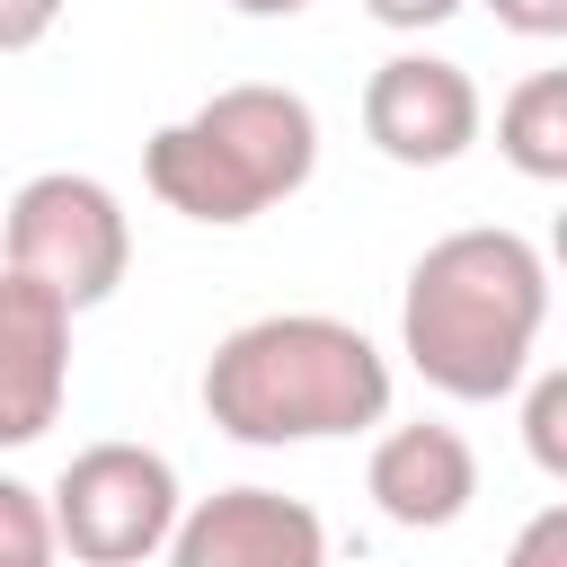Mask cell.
<instances>
[{"mask_svg":"<svg viewBox=\"0 0 567 567\" xmlns=\"http://www.w3.org/2000/svg\"><path fill=\"white\" fill-rule=\"evenodd\" d=\"M505 567H567V505H540V514L514 532Z\"/></svg>","mask_w":567,"mask_h":567,"instance_id":"cell-13","label":"cell"},{"mask_svg":"<svg viewBox=\"0 0 567 567\" xmlns=\"http://www.w3.org/2000/svg\"><path fill=\"white\" fill-rule=\"evenodd\" d=\"M532 390H523V443H532V461H540V478H567V372H523Z\"/></svg>","mask_w":567,"mask_h":567,"instance_id":"cell-12","label":"cell"},{"mask_svg":"<svg viewBox=\"0 0 567 567\" xmlns=\"http://www.w3.org/2000/svg\"><path fill=\"white\" fill-rule=\"evenodd\" d=\"M230 9H239V18H301L310 0H230Z\"/></svg>","mask_w":567,"mask_h":567,"instance_id":"cell-17","label":"cell"},{"mask_svg":"<svg viewBox=\"0 0 567 567\" xmlns=\"http://www.w3.org/2000/svg\"><path fill=\"white\" fill-rule=\"evenodd\" d=\"M53 18H62V0H0V53H35L53 35Z\"/></svg>","mask_w":567,"mask_h":567,"instance_id":"cell-15","label":"cell"},{"mask_svg":"<svg viewBox=\"0 0 567 567\" xmlns=\"http://www.w3.org/2000/svg\"><path fill=\"white\" fill-rule=\"evenodd\" d=\"M159 558L168 567H328V523L284 487H213L177 505Z\"/></svg>","mask_w":567,"mask_h":567,"instance_id":"cell-7","label":"cell"},{"mask_svg":"<svg viewBox=\"0 0 567 567\" xmlns=\"http://www.w3.org/2000/svg\"><path fill=\"white\" fill-rule=\"evenodd\" d=\"M71 399V310L0 266V452H27L62 425Z\"/></svg>","mask_w":567,"mask_h":567,"instance_id":"cell-8","label":"cell"},{"mask_svg":"<svg viewBox=\"0 0 567 567\" xmlns=\"http://www.w3.org/2000/svg\"><path fill=\"white\" fill-rule=\"evenodd\" d=\"M177 470L168 452L151 443H89L62 461L44 514H53V549L80 558V567H142L168 549V523H177Z\"/></svg>","mask_w":567,"mask_h":567,"instance_id":"cell-5","label":"cell"},{"mask_svg":"<svg viewBox=\"0 0 567 567\" xmlns=\"http://www.w3.org/2000/svg\"><path fill=\"white\" fill-rule=\"evenodd\" d=\"M496 151L532 177V186H558L567 177V71H523L496 106Z\"/></svg>","mask_w":567,"mask_h":567,"instance_id":"cell-10","label":"cell"},{"mask_svg":"<svg viewBox=\"0 0 567 567\" xmlns=\"http://www.w3.org/2000/svg\"><path fill=\"white\" fill-rule=\"evenodd\" d=\"M540 328H549V266L505 221L443 230L408 266L399 354L425 372V390H443L461 408L514 399L523 372L540 363Z\"/></svg>","mask_w":567,"mask_h":567,"instance_id":"cell-1","label":"cell"},{"mask_svg":"<svg viewBox=\"0 0 567 567\" xmlns=\"http://www.w3.org/2000/svg\"><path fill=\"white\" fill-rule=\"evenodd\" d=\"M0 266H18L27 284H44L80 319V310L115 301V284L133 275V221L106 177L44 168L0 204Z\"/></svg>","mask_w":567,"mask_h":567,"instance_id":"cell-4","label":"cell"},{"mask_svg":"<svg viewBox=\"0 0 567 567\" xmlns=\"http://www.w3.org/2000/svg\"><path fill=\"white\" fill-rule=\"evenodd\" d=\"M487 9H496V27H514L532 44H558L567 35V0H487Z\"/></svg>","mask_w":567,"mask_h":567,"instance_id":"cell-16","label":"cell"},{"mask_svg":"<svg viewBox=\"0 0 567 567\" xmlns=\"http://www.w3.org/2000/svg\"><path fill=\"white\" fill-rule=\"evenodd\" d=\"M0 567H62L44 496L27 478H9V470H0Z\"/></svg>","mask_w":567,"mask_h":567,"instance_id":"cell-11","label":"cell"},{"mask_svg":"<svg viewBox=\"0 0 567 567\" xmlns=\"http://www.w3.org/2000/svg\"><path fill=\"white\" fill-rule=\"evenodd\" d=\"M470 0H363V18L372 27H390V35H425V27H443V18H461Z\"/></svg>","mask_w":567,"mask_h":567,"instance_id":"cell-14","label":"cell"},{"mask_svg":"<svg viewBox=\"0 0 567 567\" xmlns=\"http://www.w3.org/2000/svg\"><path fill=\"white\" fill-rule=\"evenodd\" d=\"M204 416L248 452L372 434L390 416V354L337 310H266L204 354Z\"/></svg>","mask_w":567,"mask_h":567,"instance_id":"cell-2","label":"cell"},{"mask_svg":"<svg viewBox=\"0 0 567 567\" xmlns=\"http://www.w3.org/2000/svg\"><path fill=\"white\" fill-rule=\"evenodd\" d=\"M487 124L478 80L452 53H390L363 80V142L399 168H452Z\"/></svg>","mask_w":567,"mask_h":567,"instance_id":"cell-6","label":"cell"},{"mask_svg":"<svg viewBox=\"0 0 567 567\" xmlns=\"http://www.w3.org/2000/svg\"><path fill=\"white\" fill-rule=\"evenodd\" d=\"M310 168H319V115L284 80H230L195 115L142 142V186L204 230H239L275 213L284 195L310 186Z\"/></svg>","mask_w":567,"mask_h":567,"instance_id":"cell-3","label":"cell"},{"mask_svg":"<svg viewBox=\"0 0 567 567\" xmlns=\"http://www.w3.org/2000/svg\"><path fill=\"white\" fill-rule=\"evenodd\" d=\"M363 487H372L381 523H399V532H452L470 514V496H478V452H470L461 425L416 416V425H390L372 443Z\"/></svg>","mask_w":567,"mask_h":567,"instance_id":"cell-9","label":"cell"}]
</instances>
